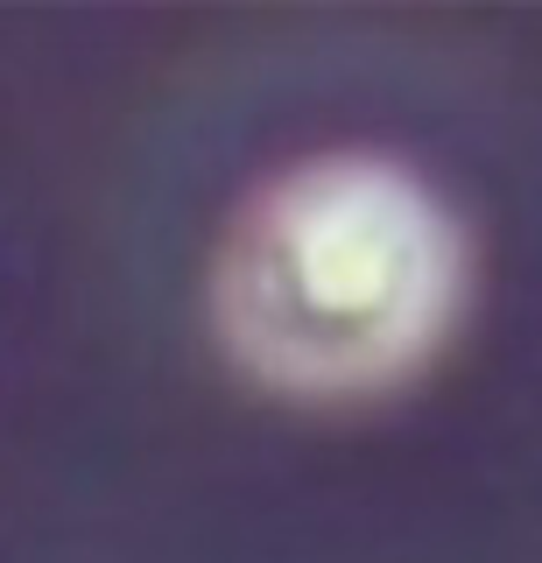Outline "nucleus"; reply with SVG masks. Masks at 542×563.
<instances>
[{"instance_id": "nucleus-1", "label": "nucleus", "mask_w": 542, "mask_h": 563, "mask_svg": "<svg viewBox=\"0 0 542 563\" xmlns=\"http://www.w3.org/2000/svg\"><path fill=\"white\" fill-rule=\"evenodd\" d=\"M465 233L388 155H318L240 211L219 254V339L261 387L374 395L444 345Z\"/></svg>"}]
</instances>
